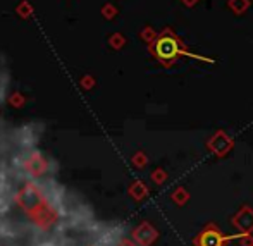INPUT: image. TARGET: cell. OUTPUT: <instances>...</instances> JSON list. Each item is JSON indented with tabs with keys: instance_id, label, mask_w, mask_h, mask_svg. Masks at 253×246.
<instances>
[{
	"instance_id": "cell-5",
	"label": "cell",
	"mask_w": 253,
	"mask_h": 246,
	"mask_svg": "<svg viewBox=\"0 0 253 246\" xmlns=\"http://www.w3.org/2000/svg\"><path fill=\"white\" fill-rule=\"evenodd\" d=\"M231 226L240 234H252L253 233V209L250 205H243L233 217H231Z\"/></svg>"
},
{
	"instance_id": "cell-13",
	"label": "cell",
	"mask_w": 253,
	"mask_h": 246,
	"mask_svg": "<svg viewBox=\"0 0 253 246\" xmlns=\"http://www.w3.org/2000/svg\"><path fill=\"white\" fill-rule=\"evenodd\" d=\"M146 164H148V157H146L145 153H143V152L135 153V157H133V165H135V167L143 169Z\"/></svg>"
},
{
	"instance_id": "cell-11",
	"label": "cell",
	"mask_w": 253,
	"mask_h": 246,
	"mask_svg": "<svg viewBox=\"0 0 253 246\" xmlns=\"http://www.w3.org/2000/svg\"><path fill=\"white\" fill-rule=\"evenodd\" d=\"M150 177H152V181L155 182L157 186H162L164 182L167 181V172H166V169H162V167H159V169H155V171L152 172V176H150Z\"/></svg>"
},
{
	"instance_id": "cell-2",
	"label": "cell",
	"mask_w": 253,
	"mask_h": 246,
	"mask_svg": "<svg viewBox=\"0 0 253 246\" xmlns=\"http://www.w3.org/2000/svg\"><path fill=\"white\" fill-rule=\"evenodd\" d=\"M16 200H17V205L21 207V210L26 212L31 219L50 203L47 200V196H45L43 189L38 184H35V182H28V184L17 193Z\"/></svg>"
},
{
	"instance_id": "cell-16",
	"label": "cell",
	"mask_w": 253,
	"mask_h": 246,
	"mask_svg": "<svg viewBox=\"0 0 253 246\" xmlns=\"http://www.w3.org/2000/svg\"><path fill=\"white\" fill-rule=\"evenodd\" d=\"M115 246H138V245L135 243V240H133V238H131V240H128V238H122V240L117 241V245H115Z\"/></svg>"
},
{
	"instance_id": "cell-12",
	"label": "cell",
	"mask_w": 253,
	"mask_h": 246,
	"mask_svg": "<svg viewBox=\"0 0 253 246\" xmlns=\"http://www.w3.org/2000/svg\"><path fill=\"white\" fill-rule=\"evenodd\" d=\"M157 35H159V33H157V31L153 30L152 26H145V28L142 30V38H143V41H146L148 45L152 43L153 40H155Z\"/></svg>"
},
{
	"instance_id": "cell-18",
	"label": "cell",
	"mask_w": 253,
	"mask_h": 246,
	"mask_svg": "<svg viewBox=\"0 0 253 246\" xmlns=\"http://www.w3.org/2000/svg\"><path fill=\"white\" fill-rule=\"evenodd\" d=\"M104 12H105V16H107V17H114L115 9H114V7H110V5H107V7L104 9Z\"/></svg>"
},
{
	"instance_id": "cell-1",
	"label": "cell",
	"mask_w": 253,
	"mask_h": 246,
	"mask_svg": "<svg viewBox=\"0 0 253 246\" xmlns=\"http://www.w3.org/2000/svg\"><path fill=\"white\" fill-rule=\"evenodd\" d=\"M148 50H150V54H152V57L157 59L164 68L174 66L181 57L196 59V61H202V62H214L212 59H209V57L193 54V52L186 47L184 41L176 35V31L169 26H166L157 35L155 40L148 45Z\"/></svg>"
},
{
	"instance_id": "cell-4",
	"label": "cell",
	"mask_w": 253,
	"mask_h": 246,
	"mask_svg": "<svg viewBox=\"0 0 253 246\" xmlns=\"http://www.w3.org/2000/svg\"><path fill=\"white\" fill-rule=\"evenodd\" d=\"M234 148V140L227 135L224 129H217L209 140H207V150L217 159H224L229 155V152Z\"/></svg>"
},
{
	"instance_id": "cell-6",
	"label": "cell",
	"mask_w": 253,
	"mask_h": 246,
	"mask_svg": "<svg viewBox=\"0 0 253 246\" xmlns=\"http://www.w3.org/2000/svg\"><path fill=\"white\" fill-rule=\"evenodd\" d=\"M131 238L135 240V243L138 246H152L159 240V231L152 226L150 222H142L140 226H136L131 233Z\"/></svg>"
},
{
	"instance_id": "cell-17",
	"label": "cell",
	"mask_w": 253,
	"mask_h": 246,
	"mask_svg": "<svg viewBox=\"0 0 253 246\" xmlns=\"http://www.w3.org/2000/svg\"><path fill=\"white\" fill-rule=\"evenodd\" d=\"M179 2H181L184 7H189V9H191V7H195L196 3L200 2V0H179Z\"/></svg>"
},
{
	"instance_id": "cell-8",
	"label": "cell",
	"mask_w": 253,
	"mask_h": 246,
	"mask_svg": "<svg viewBox=\"0 0 253 246\" xmlns=\"http://www.w3.org/2000/svg\"><path fill=\"white\" fill-rule=\"evenodd\" d=\"M189 198H191V195H189V191L184 188V186H176L171 193V200L178 207H184L186 203L189 202Z\"/></svg>"
},
{
	"instance_id": "cell-9",
	"label": "cell",
	"mask_w": 253,
	"mask_h": 246,
	"mask_svg": "<svg viewBox=\"0 0 253 246\" xmlns=\"http://www.w3.org/2000/svg\"><path fill=\"white\" fill-rule=\"evenodd\" d=\"M227 7L234 16H243L252 7V0H227Z\"/></svg>"
},
{
	"instance_id": "cell-15",
	"label": "cell",
	"mask_w": 253,
	"mask_h": 246,
	"mask_svg": "<svg viewBox=\"0 0 253 246\" xmlns=\"http://www.w3.org/2000/svg\"><path fill=\"white\" fill-rule=\"evenodd\" d=\"M110 43H112V47H115V48H121L122 45L126 43V40L121 36V35H114V36L110 38Z\"/></svg>"
},
{
	"instance_id": "cell-3",
	"label": "cell",
	"mask_w": 253,
	"mask_h": 246,
	"mask_svg": "<svg viewBox=\"0 0 253 246\" xmlns=\"http://www.w3.org/2000/svg\"><path fill=\"white\" fill-rule=\"evenodd\" d=\"M241 234L236 236H226L219 227L214 222L207 224L195 238H193V245L195 246H227V243L233 240H238Z\"/></svg>"
},
{
	"instance_id": "cell-10",
	"label": "cell",
	"mask_w": 253,
	"mask_h": 246,
	"mask_svg": "<svg viewBox=\"0 0 253 246\" xmlns=\"http://www.w3.org/2000/svg\"><path fill=\"white\" fill-rule=\"evenodd\" d=\"M129 195L133 196L135 200H145L146 195H148V188H146L145 182L142 181H135L131 186H129Z\"/></svg>"
},
{
	"instance_id": "cell-7",
	"label": "cell",
	"mask_w": 253,
	"mask_h": 246,
	"mask_svg": "<svg viewBox=\"0 0 253 246\" xmlns=\"http://www.w3.org/2000/svg\"><path fill=\"white\" fill-rule=\"evenodd\" d=\"M24 167H26V171L30 172L31 176H41L47 171V162H45V159L40 153L35 152L24 160Z\"/></svg>"
},
{
	"instance_id": "cell-14",
	"label": "cell",
	"mask_w": 253,
	"mask_h": 246,
	"mask_svg": "<svg viewBox=\"0 0 253 246\" xmlns=\"http://www.w3.org/2000/svg\"><path fill=\"white\" fill-rule=\"evenodd\" d=\"M238 243L240 246H253V234H241L238 238Z\"/></svg>"
}]
</instances>
